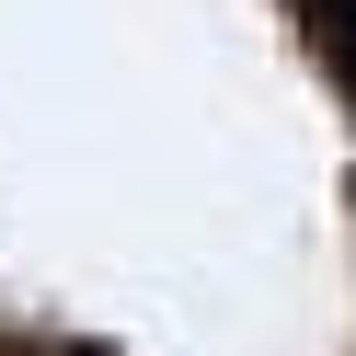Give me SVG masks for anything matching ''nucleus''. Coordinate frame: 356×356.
I'll return each mask as SVG.
<instances>
[{"mask_svg":"<svg viewBox=\"0 0 356 356\" xmlns=\"http://www.w3.org/2000/svg\"><path fill=\"white\" fill-rule=\"evenodd\" d=\"M47 356H58V345H47Z\"/></svg>","mask_w":356,"mask_h":356,"instance_id":"nucleus-1","label":"nucleus"}]
</instances>
